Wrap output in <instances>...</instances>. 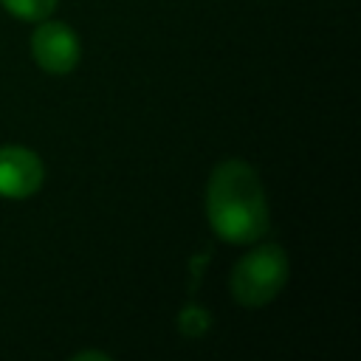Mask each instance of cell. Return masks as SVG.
Segmentation results:
<instances>
[{
	"label": "cell",
	"instance_id": "obj_3",
	"mask_svg": "<svg viewBox=\"0 0 361 361\" xmlns=\"http://www.w3.org/2000/svg\"><path fill=\"white\" fill-rule=\"evenodd\" d=\"M31 54L34 62L45 71V73H71L79 65L82 48H79V37L71 25L65 23H54V20H39V25L31 34Z\"/></svg>",
	"mask_w": 361,
	"mask_h": 361
},
{
	"label": "cell",
	"instance_id": "obj_1",
	"mask_svg": "<svg viewBox=\"0 0 361 361\" xmlns=\"http://www.w3.org/2000/svg\"><path fill=\"white\" fill-rule=\"evenodd\" d=\"M206 217L212 231L231 245H251L268 231V195L251 164L228 158L214 166L206 186Z\"/></svg>",
	"mask_w": 361,
	"mask_h": 361
},
{
	"label": "cell",
	"instance_id": "obj_2",
	"mask_svg": "<svg viewBox=\"0 0 361 361\" xmlns=\"http://www.w3.org/2000/svg\"><path fill=\"white\" fill-rule=\"evenodd\" d=\"M288 276H290L288 254L276 243H268V245H257L234 265L228 285H231V296L243 307H262L282 293Z\"/></svg>",
	"mask_w": 361,
	"mask_h": 361
},
{
	"label": "cell",
	"instance_id": "obj_5",
	"mask_svg": "<svg viewBox=\"0 0 361 361\" xmlns=\"http://www.w3.org/2000/svg\"><path fill=\"white\" fill-rule=\"evenodd\" d=\"M59 0H0V6L17 17V20H25V23H39L45 17L54 14Z\"/></svg>",
	"mask_w": 361,
	"mask_h": 361
},
{
	"label": "cell",
	"instance_id": "obj_4",
	"mask_svg": "<svg viewBox=\"0 0 361 361\" xmlns=\"http://www.w3.org/2000/svg\"><path fill=\"white\" fill-rule=\"evenodd\" d=\"M45 180V166L39 155L28 147H0V197L25 200L39 192Z\"/></svg>",
	"mask_w": 361,
	"mask_h": 361
}]
</instances>
